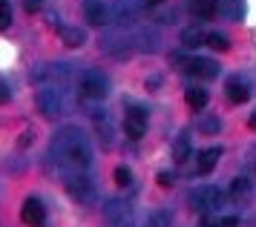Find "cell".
Segmentation results:
<instances>
[{
    "label": "cell",
    "mask_w": 256,
    "mask_h": 227,
    "mask_svg": "<svg viewBox=\"0 0 256 227\" xmlns=\"http://www.w3.org/2000/svg\"><path fill=\"white\" fill-rule=\"evenodd\" d=\"M147 3H150V6H158V3H164V0H147Z\"/></svg>",
    "instance_id": "1f68e13d"
},
{
    "label": "cell",
    "mask_w": 256,
    "mask_h": 227,
    "mask_svg": "<svg viewBox=\"0 0 256 227\" xmlns=\"http://www.w3.org/2000/svg\"><path fill=\"white\" fill-rule=\"evenodd\" d=\"M216 9L228 18V20H239L242 18V0H216Z\"/></svg>",
    "instance_id": "e0dca14e"
},
{
    "label": "cell",
    "mask_w": 256,
    "mask_h": 227,
    "mask_svg": "<svg viewBox=\"0 0 256 227\" xmlns=\"http://www.w3.org/2000/svg\"><path fill=\"white\" fill-rule=\"evenodd\" d=\"M95 130H98V136L104 138V147H112V124H110V118L104 112L101 115L95 112Z\"/></svg>",
    "instance_id": "d6986e66"
},
{
    "label": "cell",
    "mask_w": 256,
    "mask_h": 227,
    "mask_svg": "<svg viewBox=\"0 0 256 227\" xmlns=\"http://www.w3.org/2000/svg\"><path fill=\"white\" fill-rule=\"evenodd\" d=\"M38 110L46 115V118H58V115L64 112V98H60L58 86L46 84V86L38 90Z\"/></svg>",
    "instance_id": "277c9868"
},
{
    "label": "cell",
    "mask_w": 256,
    "mask_h": 227,
    "mask_svg": "<svg viewBox=\"0 0 256 227\" xmlns=\"http://www.w3.org/2000/svg\"><path fill=\"white\" fill-rule=\"evenodd\" d=\"M187 69L196 75V78H216L219 75V66H216V60H210V58H193V60H187Z\"/></svg>",
    "instance_id": "30bf717a"
},
{
    "label": "cell",
    "mask_w": 256,
    "mask_h": 227,
    "mask_svg": "<svg viewBox=\"0 0 256 227\" xmlns=\"http://www.w3.org/2000/svg\"><path fill=\"white\" fill-rule=\"evenodd\" d=\"M173 184H176L173 172H158V187H173Z\"/></svg>",
    "instance_id": "4316f807"
},
{
    "label": "cell",
    "mask_w": 256,
    "mask_h": 227,
    "mask_svg": "<svg viewBox=\"0 0 256 227\" xmlns=\"http://www.w3.org/2000/svg\"><path fill=\"white\" fill-rule=\"evenodd\" d=\"M104 216L112 227H132V210H130V204L121 202V198H106Z\"/></svg>",
    "instance_id": "5b68a950"
},
{
    "label": "cell",
    "mask_w": 256,
    "mask_h": 227,
    "mask_svg": "<svg viewBox=\"0 0 256 227\" xmlns=\"http://www.w3.org/2000/svg\"><path fill=\"white\" fill-rule=\"evenodd\" d=\"M190 207L198 213H208V210H222L224 207V193L216 187H198L190 193Z\"/></svg>",
    "instance_id": "3957f363"
},
{
    "label": "cell",
    "mask_w": 256,
    "mask_h": 227,
    "mask_svg": "<svg viewBox=\"0 0 256 227\" xmlns=\"http://www.w3.org/2000/svg\"><path fill=\"white\" fill-rule=\"evenodd\" d=\"M9 95H12V92H9V84H6V80L0 78V104H6V101H9Z\"/></svg>",
    "instance_id": "f1b7e54d"
},
{
    "label": "cell",
    "mask_w": 256,
    "mask_h": 227,
    "mask_svg": "<svg viewBox=\"0 0 256 227\" xmlns=\"http://www.w3.org/2000/svg\"><path fill=\"white\" fill-rule=\"evenodd\" d=\"M222 130V121L219 118H208L204 124H202V132H219Z\"/></svg>",
    "instance_id": "484cf974"
},
{
    "label": "cell",
    "mask_w": 256,
    "mask_h": 227,
    "mask_svg": "<svg viewBox=\"0 0 256 227\" xmlns=\"http://www.w3.org/2000/svg\"><path fill=\"white\" fill-rule=\"evenodd\" d=\"M84 18L90 26H104V23H110V12L101 0H84Z\"/></svg>",
    "instance_id": "9c48e42d"
},
{
    "label": "cell",
    "mask_w": 256,
    "mask_h": 227,
    "mask_svg": "<svg viewBox=\"0 0 256 227\" xmlns=\"http://www.w3.org/2000/svg\"><path fill=\"white\" fill-rule=\"evenodd\" d=\"M250 130H256V112L250 115Z\"/></svg>",
    "instance_id": "4dcf8cb0"
},
{
    "label": "cell",
    "mask_w": 256,
    "mask_h": 227,
    "mask_svg": "<svg viewBox=\"0 0 256 227\" xmlns=\"http://www.w3.org/2000/svg\"><path fill=\"white\" fill-rule=\"evenodd\" d=\"M184 101H187V106H193V110H204V106H208V92L193 86V90H187Z\"/></svg>",
    "instance_id": "ffe728a7"
},
{
    "label": "cell",
    "mask_w": 256,
    "mask_h": 227,
    "mask_svg": "<svg viewBox=\"0 0 256 227\" xmlns=\"http://www.w3.org/2000/svg\"><path fill=\"white\" fill-rule=\"evenodd\" d=\"M138 6H141V0H118V6H116V20L130 23L132 18H136Z\"/></svg>",
    "instance_id": "5bb4252c"
},
{
    "label": "cell",
    "mask_w": 256,
    "mask_h": 227,
    "mask_svg": "<svg viewBox=\"0 0 256 227\" xmlns=\"http://www.w3.org/2000/svg\"><path fill=\"white\" fill-rule=\"evenodd\" d=\"M228 98H230V104H244L248 98H250L248 84H244L242 78H230L228 80Z\"/></svg>",
    "instance_id": "7c38bea8"
},
{
    "label": "cell",
    "mask_w": 256,
    "mask_h": 227,
    "mask_svg": "<svg viewBox=\"0 0 256 227\" xmlns=\"http://www.w3.org/2000/svg\"><path fill=\"white\" fill-rule=\"evenodd\" d=\"M190 12L202 20H210L219 9H216V0H190Z\"/></svg>",
    "instance_id": "9a60e30c"
},
{
    "label": "cell",
    "mask_w": 256,
    "mask_h": 227,
    "mask_svg": "<svg viewBox=\"0 0 256 227\" xmlns=\"http://www.w3.org/2000/svg\"><path fill=\"white\" fill-rule=\"evenodd\" d=\"M9 23H12V9H9L6 0H0V32L9 29Z\"/></svg>",
    "instance_id": "d4e9b609"
},
{
    "label": "cell",
    "mask_w": 256,
    "mask_h": 227,
    "mask_svg": "<svg viewBox=\"0 0 256 227\" xmlns=\"http://www.w3.org/2000/svg\"><path fill=\"white\" fill-rule=\"evenodd\" d=\"M20 218H24L29 227H40L44 218H46V210H44V204H40L38 198H26L24 207H20Z\"/></svg>",
    "instance_id": "ba28073f"
},
{
    "label": "cell",
    "mask_w": 256,
    "mask_h": 227,
    "mask_svg": "<svg viewBox=\"0 0 256 227\" xmlns=\"http://www.w3.org/2000/svg\"><path fill=\"white\" fill-rule=\"evenodd\" d=\"M40 6H44V0H24V9L32 14V12H40Z\"/></svg>",
    "instance_id": "83f0119b"
},
{
    "label": "cell",
    "mask_w": 256,
    "mask_h": 227,
    "mask_svg": "<svg viewBox=\"0 0 256 227\" xmlns=\"http://www.w3.org/2000/svg\"><path fill=\"white\" fill-rule=\"evenodd\" d=\"M52 152H55V158H58V164L64 170H72V176L86 170L90 161H92L90 141L84 138L81 130H72V126L60 130L58 136L52 138Z\"/></svg>",
    "instance_id": "6da1fadb"
},
{
    "label": "cell",
    "mask_w": 256,
    "mask_h": 227,
    "mask_svg": "<svg viewBox=\"0 0 256 227\" xmlns=\"http://www.w3.org/2000/svg\"><path fill=\"white\" fill-rule=\"evenodd\" d=\"M60 40L70 46V49H81V46L86 44V32L78 29V26H64V29H60Z\"/></svg>",
    "instance_id": "4fadbf2b"
},
{
    "label": "cell",
    "mask_w": 256,
    "mask_h": 227,
    "mask_svg": "<svg viewBox=\"0 0 256 227\" xmlns=\"http://www.w3.org/2000/svg\"><path fill=\"white\" fill-rule=\"evenodd\" d=\"M173 156H176V164H184V161L190 158V141H187V138H178V141H176Z\"/></svg>",
    "instance_id": "7402d4cb"
},
{
    "label": "cell",
    "mask_w": 256,
    "mask_h": 227,
    "mask_svg": "<svg viewBox=\"0 0 256 227\" xmlns=\"http://www.w3.org/2000/svg\"><path fill=\"white\" fill-rule=\"evenodd\" d=\"M124 132H127L132 141H138L144 132H147V112L141 110V106H132L124 118Z\"/></svg>",
    "instance_id": "52a82bcc"
},
{
    "label": "cell",
    "mask_w": 256,
    "mask_h": 227,
    "mask_svg": "<svg viewBox=\"0 0 256 227\" xmlns=\"http://www.w3.org/2000/svg\"><path fill=\"white\" fill-rule=\"evenodd\" d=\"M144 227H170V216H167L164 210H158V213H152V216L147 218Z\"/></svg>",
    "instance_id": "603a6c76"
},
{
    "label": "cell",
    "mask_w": 256,
    "mask_h": 227,
    "mask_svg": "<svg viewBox=\"0 0 256 227\" xmlns=\"http://www.w3.org/2000/svg\"><path fill=\"white\" fill-rule=\"evenodd\" d=\"M116 184L118 187H130V184H132V170H130V167H118L116 170Z\"/></svg>",
    "instance_id": "cb8c5ba5"
},
{
    "label": "cell",
    "mask_w": 256,
    "mask_h": 227,
    "mask_svg": "<svg viewBox=\"0 0 256 227\" xmlns=\"http://www.w3.org/2000/svg\"><path fill=\"white\" fill-rule=\"evenodd\" d=\"M204 44H208L210 49H216V52H228V49H230V40H228L222 32H210Z\"/></svg>",
    "instance_id": "44dd1931"
},
{
    "label": "cell",
    "mask_w": 256,
    "mask_h": 227,
    "mask_svg": "<svg viewBox=\"0 0 256 227\" xmlns=\"http://www.w3.org/2000/svg\"><path fill=\"white\" fill-rule=\"evenodd\" d=\"M32 141H35V132H32V130H26L24 136H20V147H29Z\"/></svg>",
    "instance_id": "f546056e"
},
{
    "label": "cell",
    "mask_w": 256,
    "mask_h": 227,
    "mask_svg": "<svg viewBox=\"0 0 256 227\" xmlns=\"http://www.w3.org/2000/svg\"><path fill=\"white\" fill-rule=\"evenodd\" d=\"M219 158H222V147H210V150H204V152H198L196 170L202 172V176H208V172H213V167L219 164Z\"/></svg>",
    "instance_id": "8fae6325"
},
{
    "label": "cell",
    "mask_w": 256,
    "mask_h": 227,
    "mask_svg": "<svg viewBox=\"0 0 256 227\" xmlns=\"http://www.w3.org/2000/svg\"><path fill=\"white\" fill-rule=\"evenodd\" d=\"M230 198L236 204H244L248 198H250V182L248 178H233L230 184Z\"/></svg>",
    "instance_id": "2e32d148"
},
{
    "label": "cell",
    "mask_w": 256,
    "mask_h": 227,
    "mask_svg": "<svg viewBox=\"0 0 256 227\" xmlns=\"http://www.w3.org/2000/svg\"><path fill=\"white\" fill-rule=\"evenodd\" d=\"M78 86H81L84 98L101 101V98H106V92H110V80H106V75H101L98 69H86L81 75V80H78Z\"/></svg>",
    "instance_id": "7a4b0ae2"
},
{
    "label": "cell",
    "mask_w": 256,
    "mask_h": 227,
    "mask_svg": "<svg viewBox=\"0 0 256 227\" xmlns=\"http://www.w3.org/2000/svg\"><path fill=\"white\" fill-rule=\"evenodd\" d=\"M204 40H208V34L202 32V29H193V26H190V29L182 32V46H184V49H196V46H202Z\"/></svg>",
    "instance_id": "ac0fdd59"
},
{
    "label": "cell",
    "mask_w": 256,
    "mask_h": 227,
    "mask_svg": "<svg viewBox=\"0 0 256 227\" xmlns=\"http://www.w3.org/2000/svg\"><path fill=\"white\" fill-rule=\"evenodd\" d=\"M66 193L78 202V204H90L95 198V187H92V182L90 178H84V176H66Z\"/></svg>",
    "instance_id": "8992f818"
}]
</instances>
